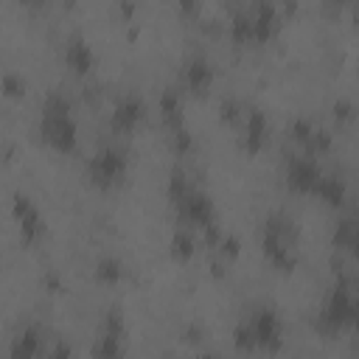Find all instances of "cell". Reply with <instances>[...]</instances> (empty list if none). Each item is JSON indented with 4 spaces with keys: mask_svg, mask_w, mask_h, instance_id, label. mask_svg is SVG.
<instances>
[{
    "mask_svg": "<svg viewBox=\"0 0 359 359\" xmlns=\"http://www.w3.org/2000/svg\"><path fill=\"white\" fill-rule=\"evenodd\" d=\"M297 241H300V227L294 219L286 213H269L264 219L261 230V250L272 266L280 272H292L297 266Z\"/></svg>",
    "mask_w": 359,
    "mask_h": 359,
    "instance_id": "6da1fadb",
    "label": "cell"
},
{
    "mask_svg": "<svg viewBox=\"0 0 359 359\" xmlns=\"http://www.w3.org/2000/svg\"><path fill=\"white\" fill-rule=\"evenodd\" d=\"M314 328L325 337H334L345 328H353V292L345 283H339L328 292V297L317 314Z\"/></svg>",
    "mask_w": 359,
    "mask_h": 359,
    "instance_id": "7a4b0ae2",
    "label": "cell"
},
{
    "mask_svg": "<svg viewBox=\"0 0 359 359\" xmlns=\"http://www.w3.org/2000/svg\"><path fill=\"white\" fill-rule=\"evenodd\" d=\"M126 171H129V160H126V151L118 149V146H104L98 149L90 163H87V177L95 188H115L126 180Z\"/></svg>",
    "mask_w": 359,
    "mask_h": 359,
    "instance_id": "3957f363",
    "label": "cell"
},
{
    "mask_svg": "<svg viewBox=\"0 0 359 359\" xmlns=\"http://www.w3.org/2000/svg\"><path fill=\"white\" fill-rule=\"evenodd\" d=\"M39 135L59 154H73L79 146V123L73 112H39Z\"/></svg>",
    "mask_w": 359,
    "mask_h": 359,
    "instance_id": "277c9868",
    "label": "cell"
},
{
    "mask_svg": "<svg viewBox=\"0 0 359 359\" xmlns=\"http://www.w3.org/2000/svg\"><path fill=\"white\" fill-rule=\"evenodd\" d=\"M11 213H14V222H17V230H20V241H22V244H36V241L45 236L42 210L36 208V202H34L28 194H22V191L14 194Z\"/></svg>",
    "mask_w": 359,
    "mask_h": 359,
    "instance_id": "5b68a950",
    "label": "cell"
},
{
    "mask_svg": "<svg viewBox=\"0 0 359 359\" xmlns=\"http://www.w3.org/2000/svg\"><path fill=\"white\" fill-rule=\"evenodd\" d=\"M174 210H177L180 222L194 224V227H199V230H205V227H210V224H219V222H216V205H213L210 194H205V191H199V188H194L182 202H177Z\"/></svg>",
    "mask_w": 359,
    "mask_h": 359,
    "instance_id": "8992f818",
    "label": "cell"
},
{
    "mask_svg": "<svg viewBox=\"0 0 359 359\" xmlns=\"http://www.w3.org/2000/svg\"><path fill=\"white\" fill-rule=\"evenodd\" d=\"M250 325H252V331H255L258 351L278 353V351L283 348V323H280V317H278L275 309L261 306V309L250 317Z\"/></svg>",
    "mask_w": 359,
    "mask_h": 359,
    "instance_id": "52a82bcc",
    "label": "cell"
},
{
    "mask_svg": "<svg viewBox=\"0 0 359 359\" xmlns=\"http://www.w3.org/2000/svg\"><path fill=\"white\" fill-rule=\"evenodd\" d=\"M323 177V168L317 157L309 154H292L286 163V188L294 194H314L317 182Z\"/></svg>",
    "mask_w": 359,
    "mask_h": 359,
    "instance_id": "ba28073f",
    "label": "cell"
},
{
    "mask_svg": "<svg viewBox=\"0 0 359 359\" xmlns=\"http://www.w3.org/2000/svg\"><path fill=\"white\" fill-rule=\"evenodd\" d=\"M146 118V104L140 95H123L115 101L112 112H109V129L118 135H129L140 126V121Z\"/></svg>",
    "mask_w": 359,
    "mask_h": 359,
    "instance_id": "9c48e42d",
    "label": "cell"
},
{
    "mask_svg": "<svg viewBox=\"0 0 359 359\" xmlns=\"http://www.w3.org/2000/svg\"><path fill=\"white\" fill-rule=\"evenodd\" d=\"M213 79H216V67H213V62H210L205 53H194V56L185 62V67H182V81H185V87H188L191 93H196V95L208 93V90L213 87Z\"/></svg>",
    "mask_w": 359,
    "mask_h": 359,
    "instance_id": "30bf717a",
    "label": "cell"
},
{
    "mask_svg": "<svg viewBox=\"0 0 359 359\" xmlns=\"http://www.w3.org/2000/svg\"><path fill=\"white\" fill-rule=\"evenodd\" d=\"M266 137H269V121L261 109H247L244 121H241V149L247 154H258L264 146H266Z\"/></svg>",
    "mask_w": 359,
    "mask_h": 359,
    "instance_id": "8fae6325",
    "label": "cell"
},
{
    "mask_svg": "<svg viewBox=\"0 0 359 359\" xmlns=\"http://www.w3.org/2000/svg\"><path fill=\"white\" fill-rule=\"evenodd\" d=\"M65 65H67L73 73H79V76H84V73H90V70L95 67L93 45H90L81 34H76V36H70V39L65 42Z\"/></svg>",
    "mask_w": 359,
    "mask_h": 359,
    "instance_id": "7c38bea8",
    "label": "cell"
},
{
    "mask_svg": "<svg viewBox=\"0 0 359 359\" xmlns=\"http://www.w3.org/2000/svg\"><path fill=\"white\" fill-rule=\"evenodd\" d=\"M250 11H252V25H255V42H269L283 22L280 8L275 3H255Z\"/></svg>",
    "mask_w": 359,
    "mask_h": 359,
    "instance_id": "4fadbf2b",
    "label": "cell"
},
{
    "mask_svg": "<svg viewBox=\"0 0 359 359\" xmlns=\"http://www.w3.org/2000/svg\"><path fill=\"white\" fill-rule=\"evenodd\" d=\"M42 353V334L36 325H25L22 331H17V337L11 339L8 348V359H39Z\"/></svg>",
    "mask_w": 359,
    "mask_h": 359,
    "instance_id": "5bb4252c",
    "label": "cell"
},
{
    "mask_svg": "<svg viewBox=\"0 0 359 359\" xmlns=\"http://www.w3.org/2000/svg\"><path fill=\"white\" fill-rule=\"evenodd\" d=\"M160 118H163V123L168 126V132L171 129H180V126H185V115H182V109H185V104H182V93L177 90V87H168V90H163L160 93Z\"/></svg>",
    "mask_w": 359,
    "mask_h": 359,
    "instance_id": "9a60e30c",
    "label": "cell"
},
{
    "mask_svg": "<svg viewBox=\"0 0 359 359\" xmlns=\"http://www.w3.org/2000/svg\"><path fill=\"white\" fill-rule=\"evenodd\" d=\"M331 244H334L337 250H345V252H351L353 258H359V216L339 219V222L334 224Z\"/></svg>",
    "mask_w": 359,
    "mask_h": 359,
    "instance_id": "2e32d148",
    "label": "cell"
},
{
    "mask_svg": "<svg viewBox=\"0 0 359 359\" xmlns=\"http://www.w3.org/2000/svg\"><path fill=\"white\" fill-rule=\"evenodd\" d=\"M314 196L323 199V202L331 205V208H339V205L345 202V196H348V185H345V180H342L339 174L323 171L320 182H317V188H314Z\"/></svg>",
    "mask_w": 359,
    "mask_h": 359,
    "instance_id": "e0dca14e",
    "label": "cell"
},
{
    "mask_svg": "<svg viewBox=\"0 0 359 359\" xmlns=\"http://www.w3.org/2000/svg\"><path fill=\"white\" fill-rule=\"evenodd\" d=\"M123 337L126 331L101 328L98 339L93 342V359H123Z\"/></svg>",
    "mask_w": 359,
    "mask_h": 359,
    "instance_id": "ac0fdd59",
    "label": "cell"
},
{
    "mask_svg": "<svg viewBox=\"0 0 359 359\" xmlns=\"http://www.w3.org/2000/svg\"><path fill=\"white\" fill-rule=\"evenodd\" d=\"M168 250H171V258L174 261H180V264L191 261L196 255V238H194V233L188 227H177L174 236H171V241H168Z\"/></svg>",
    "mask_w": 359,
    "mask_h": 359,
    "instance_id": "d6986e66",
    "label": "cell"
},
{
    "mask_svg": "<svg viewBox=\"0 0 359 359\" xmlns=\"http://www.w3.org/2000/svg\"><path fill=\"white\" fill-rule=\"evenodd\" d=\"M230 36L238 45L255 42V25H252V11L250 8H241V11L233 14V20H230Z\"/></svg>",
    "mask_w": 359,
    "mask_h": 359,
    "instance_id": "ffe728a7",
    "label": "cell"
},
{
    "mask_svg": "<svg viewBox=\"0 0 359 359\" xmlns=\"http://www.w3.org/2000/svg\"><path fill=\"white\" fill-rule=\"evenodd\" d=\"M93 275H95L98 283L112 286V283H118V280L123 278V264H121V258H115V255H104V258L95 261Z\"/></svg>",
    "mask_w": 359,
    "mask_h": 359,
    "instance_id": "44dd1931",
    "label": "cell"
},
{
    "mask_svg": "<svg viewBox=\"0 0 359 359\" xmlns=\"http://www.w3.org/2000/svg\"><path fill=\"white\" fill-rule=\"evenodd\" d=\"M191 191H194V185H191V180L185 177V171H182V168H174V171H171V177H168V188H165L168 202H171V205H177V202H182Z\"/></svg>",
    "mask_w": 359,
    "mask_h": 359,
    "instance_id": "7402d4cb",
    "label": "cell"
},
{
    "mask_svg": "<svg viewBox=\"0 0 359 359\" xmlns=\"http://www.w3.org/2000/svg\"><path fill=\"white\" fill-rule=\"evenodd\" d=\"M233 348H236L238 353H252V351H258L255 331H252L250 320H241V323L233 328Z\"/></svg>",
    "mask_w": 359,
    "mask_h": 359,
    "instance_id": "603a6c76",
    "label": "cell"
},
{
    "mask_svg": "<svg viewBox=\"0 0 359 359\" xmlns=\"http://www.w3.org/2000/svg\"><path fill=\"white\" fill-rule=\"evenodd\" d=\"M168 143H171V151H174L177 157H185V154L194 151V135H191L188 126L171 129V132H168Z\"/></svg>",
    "mask_w": 359,
    "mask_h": 359,
    "instance_id": "cb8c5ba5",
    "label": "cell"
},
{
    "mask_svg": "<svg viewBox=\"0 0 359 359\" xmlns=\"http://www.w3.org/2000/svg\"><path fill=\"white\" fill-rule=\"evenodd\" d=\"M314 123L309 121V118H294L292 123H289V137L294 140V143H300L303 149H306V143L311 140V135H314Z\"/></svg>",
    "mask_w": 359,
    "mask_h": 359,
    "instance_id": "d4e9b609",
    "label": "cell"
},
{
    "mask_svg": "<svg viewBox=\"0 0 359 359\" xmlns=\"http://www.w3.org/2000/svg\"><path fill=\"white\" fill-rule=\"evenodd\" d=\"M25 87H28V81L22 79V73H14V70L3 73V95L20 98V95H25Z\"/></svg>",
    "mask_w": 359,
    "mask_h": 359,
    "instance_id": "484cf974",
    "label": "cell"
},
{
    "mask_svg": "<svg viewBox=\"0 0 359 359\" xmlns=\"http://www.w3.org/2000/svg\"><path fill=\"white\" fill-rule=\"evenodd\" d=\"M331 149V132L328 129H314V135H311V140L306 143V154L309 157H317V154H325Z\"/></svg>",
    "mask_w": 359,
    "mask_h": 359,
    "instance_id": "4316f807",
    "label": "cell"
},
{
    "mask_svg": "<svg viewBox=\"0 0 359 359\" xmlns=\"http://www.w3.org/2000/svg\"><path fill=\"white\" fill-rule=\"evenodd\" d=\"M219 115H222V121L236 123V121H244L247 107H244L238 98H224V101H222V107H219Z\"/></svg>",
    "mask_w": 359,
    "mask_h": 359,
    "instance_id": "83f0119b",
    "label": "cell"
},
{
    "mask_svg": "<svg viewBox=\"0 0 359 359\" xmlns=\"http://www.w3.org/2000/svg\"><path fill=\"white\" fill-rule=\"evenodd\" d=\"M216 252H219V258H222L224 264H230V261H236V258H238V252H241V241H238L236 236H230V233H224V238L219 241V247H216Z\"/></svg>",
    "mask_w": 359,
    "mask_h": 359,
    "instance_id": "f1b7e54d",
    "label": "cell"
},
{
    "mask_svg": "<svg viewBox=\"0 0 359 359\" xmlns=\"http://www.w3.org/2000/svg\"><path fill=\"white\" fill-rule=\"evenodd\" d=\"M331 109H334V118H337V121H348V118L356 112V109H353V104H351V101H345V98L334 101V107H331Z\"/></svg>",
    "mask_w": 359,
    "mask_h": 359,
    "instance_id": "f546056e",
    "label": "cell"
},
{
    "mask_svg": "<svg viewBox=\"0 0 359 359\" xmlns=\"http://www.w3.org/2000/svg\"><path fill=\"white\" fill-rule=\"evenodd\" d=\"M48 359H73V348H70V342H65V339H59L53 348H50V353H48Z\"/></svg>",
    "mask_w": 359,
    "mask_h": 359,
    "instance_id": "4dcf8cb0",
    "label": "cell"
},
{
    "mask_svg": "<svg viewBox=\"0 0 359 359\" xmlns=\"http://www.w3.org/2000/svg\"><path fill=\"white\" fill-rule=\"evenodd\" d=\"M121 11H123L126 17H132V14H135V6H132V3H123V6H121Z\"/></svg>",
    "mask_w": 359,
    "mask_h": 359,
    "instance_id": "1f68e13d",
    "label": "cell"
},
{
    "mask_svg": "<svg viewBox=\"0 0 359 359\" xmlns=\"http://www.w3.org/2000/svg\"><path fill=\"white\" fill-rule=\"evenodd\" d=\"M196 359H222V356H216V353H199Z\"/></svg>",
    "mask_w": 359,
    "mask_h": 359,
    "instance_id": "d6a6232c",
    "label": "cell"
},
{
    "mask_svg": "<svg viewBox=\"0 0 359 359\" xmlns=\"http://www.w3.org/2000/svg\"><path fill=\"white\" fill-rule=\"evenodd\" d=\"M353 20H356V28H359V6L353 8Z\"/></svg>",
    "mask_w": 359,
    "mask_h": 359,
    "instance_id": "836d02e7",
    "label": "cell"
},
{
    "mask_svg": "<svg viewBox=\"0 0 359 359\" xmlns=\"http://www.w3.org/2000/svg\"><path fill=\"white\" fill-rule=\"evenodd\" d=\"M356 353H359V334H356Z\"/></svg>",
    "mask_w": 359,
    "mask_h": 359,
    "instance_id": "e575fe53",
    "label": "cell"
}]
</instances>
